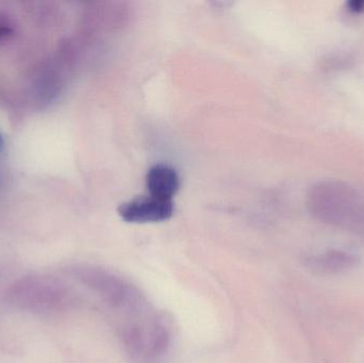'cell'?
Listing matches in <instances>:
<instances>
[{
	"mask_svg": "<svg viewBox=\"0 0 364 363\" xmlns=\"http://www.w3.org/2000/svg\"><path fill=\"white\" fill-rule=\"evenodd\" d=\"M312 217L328 225L355 230L364 237V198L354 187L327 179L314 183L307 195Z\"/></svg>",
	"mask_w": 364,
	"mask_h": 363,
	"instance_id": "6da1fadb",
	"label": "cell"
},
{
	"mask_svg": "<svg viewBox=\"0 0 364 363\" xmlns=\"http://www.w3.org/2000/svg\"><path fill=\"white\" fill-rule=\"evenodd\" d=\"M174 202L155 196H140L119 206V215L128 223H156L172 217Z\"/></svg>",
	"mask_w": 364,
	"mask_h": 363,
	"instance_id": "7a4b0ae2",
	"label": "cell"
},
{
	"mask_svg": "<svg viewBox=\"0 0 364 363\" xmlns=\"http://www.w3.org/2000/svg\"><path fill=\"white\" fill-rule=\"evenodd\" d=\"M146 187L149 195L162 200H173L181 188V179L176 170L168 164H155L146 175Z\"/></svg>",
	"mask_w": 364,
	"mask_h": 363,
	"instance_id": "3957f363",
	"label": "cell"
},
{
	"mask_svg": "<svg viewBox=\"0 0 364 363\" xmlns=\"http://www.w3.org/2000/svg\"><path fill=\"white\" fill-rule=\"evenodd\" d=\"M358 264L354 254L346 251H328L308 260V266L318 274H340L352 270Z\"/></svg>",
	"mask_w": 364,
	"mask_h": 363,
	"instance_id": "277c9868",
	"label": "cell"
},
{
	"mask_svg": "<svg viewBox=\"0 0 364 363\" xmlns=\"http://www.w3.org/2000/svg\"><path fill=\"white\" fill-rule=\"evenodd\" d=\"M16 34V23L6 12L0 11V44L10 42Z\"/></svg>",
	"mask_w": 364,
	"mask_h": 363,
	"instance_id": "5b68a950",
	"label": "cell"
},
{
	"mask_svg": "<svg viewBox=\"0 0 364 363\" xmlns=\"http://www.w3.org/2000/svg\"><path fill=\"white\" fill-rule=\"evenodd\" d=\"M352 55L346 53H337V55H331L325 60L324 67L327 70H340V68L350 66V62H353Z\"/></svg>",
	"mask_w": 364,
	"mask_h": 363,
	"instance_id": "8992f818",
	"label": "cell"
},
{
	"mask_svg": "<svg viewBox=\"0 0 364 363\" xmlns=\"http://www.w3.org/2000/svg\"><path fill=\"white\" fill-rule=\"evenodd\" d=\"M348 10L355 14L364 12V0H353L348 2Z\"/></svg>",
	"mask_w": 364,
	"mask_h": 363,
	"instance_id": "52a82bcc",
	"label": "cell"
},
{
	"mask_svg": "<svg viewBox=\"0 0 364 363\" xmlns=\"http://www.w3.org/2000/svg\"><path fill=\"white\" fill-rule=\"evenodd\" d=\"M4 147H6V141H4V136H2L1 131H0V153L4 151Z\"/></svg>",
	"mask_w": 364,
	"mask_h": 363,
	"instance_id": "ba28073f",
	"label": "cell"
}]
</instances>
